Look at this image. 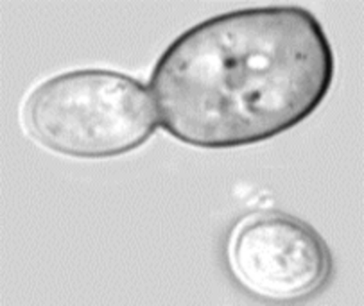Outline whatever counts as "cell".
<instances>
[{
  "label": "cell",
  "mask_w": 364,
  "mask_h": 306,
  "mask_svg": "<svg viewBox=\"0 0 364 306\" xmlns=\"http://www.w3.org/2000/svg\"><path fill=\"white\" fill-rule=\"evenodd\" d=\"M23 122L40 146L83 160L132 153L160 127L149 88L106 68L65 72L40 82L23 106Z\"/></svg>",
  "instance_id": "cell-2"
},
{
  "label": "cell",
  "mask_w": 364,
  "mask_h": 306,
  "mask_svg": "<svg viewBox=\"0 0 364 306\" xmlns=\"http://www.w3.org/2000/svg\"><path fill=\"white\" fill-rule=\"evenodd\" d=\"M327 33L309 9L264 6L196 23L149 77L158 126L201 149L253 146L307 120L334 82Z\"/></svg>",
  "instance_id": "cell-1"
},
{
  "label": "cell",
  "mask_w": 364,
  "mask_h": 306,
  "mask_svg": "<svg viewBox=\"0 0 364 306\" xmlns=\"http://www.w3.org/2000/svg\"><path fill=\"white\" fill-rule=\"evenodd\" d=\"M226 261L240 287L271 302L314 297L327 287L334 269L321 235L278 209H260L239 219L228 235Z\"/></svg>",
  "instance_id": "cell-3"
}]
</instances>
